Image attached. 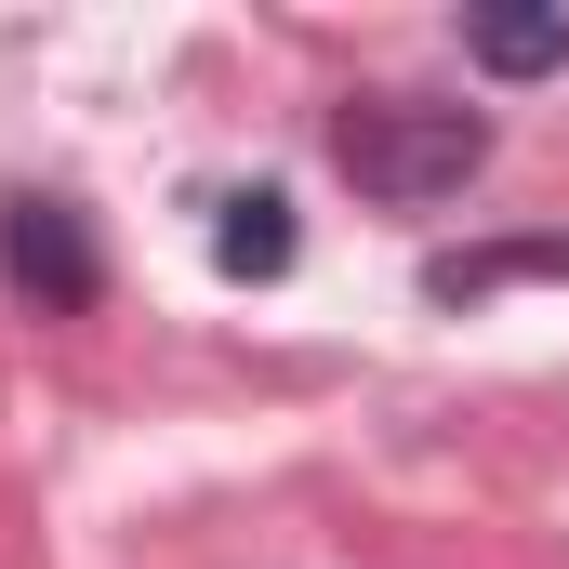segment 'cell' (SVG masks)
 I'll use <instances>...</instances> for the list:
<instances>
[{"label":"cell","mask_w":569,"mask_h":569,"mask_svg":"<svg viewBox=\"0 0 569 569\" xmlns=\"http://www.w3.org/2000/svg\"><path fill=\"white\" fill-rule=\"evenodd\" d=\"M517 279H569V226H543V239H477V252H437L425 266V305H490V291Z\"/></svg>","instance_id":"cell-3"},{"label":"cell","mask_w":569,"mask_h":569,"mask_svg":"<svg viewBox=\"0 0 569 569\" xmlns=\"http://www.w3.org/2000/svg\"><path fill=\"white\" fill-rule=\"evenodd\" d=\"M0 279H13V305H40V318H93V305H107V252H93L80 199L13 186V199H0Z\"/></svg>","instance_id":"cell-2"},{"label":"cell","mask_w":569,"mask_h":569,"mask_svg":"<svg viewBox=\"0 0 569 569\" xmlns=\"http://www.w3.org/2000/svg\"><path fill=\"white\" fill-rule=\"evenodd\" d=\"M212 266H226V279H291V199L279 186H239V199L212 212Z\"/></svg>","instance_id":"cell-5"},{"label":"cell","mask_w":569,"mask_h":569,"mask_svg":"<svg viewBox=\"0 0 569 569\" xmlns=\"http://www.w3.org/2000/svg\"><path fill=\"white\" fill-rule=\"evenodd\" d=\"M331 172L385 212H425V199H463L490 172V120L425 107V93H358V107H331Z\"/></svg>","instance_id":"cell-1"},{"label":"cell","mask_w":569,"mask_h":569,"mask_svg":"<svg viewBox=\"0 0 569 569\" xmlns=\"http://www.w3.org/2000/svg\"><path fill=\"white\" fill-rule=\"evenodd\" d=\"M463 53L490 80H557L569 67V0H543V13H463Z\"/></svg>","instance_id":"cell-4"}]
</instances>
